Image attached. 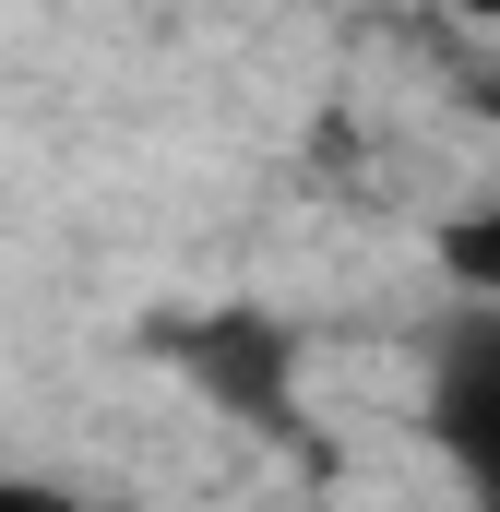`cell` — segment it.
<instances>
[{
	"label": "cell",
	"mask_w": 500,
	"mask_h": 512,
	"mask_svg": "<svg viewBox=\"0 0 500 512\" xmlns=\"http://www.w3.org/2000/svg\"><path fill=\"white\" fill-rule=\"evenodd\" d=\"M429 429L500 512V310H453V334L429 358Z\"/></svg>",
	"instance_id": "1"
},
{
	"label": "cell",
	"mask_w": 500,
	"mask_h": 512,
	"mask_svg": "<svg viewBox=\"0 0 500 512\" xmlns=\"http://www.w3.org/2000/svg\"><path fill=\"white\" fill-rule=\"evenodd\" d=\"M179 358H191V382L215 393V405H239V417H286V334H274L262 310H215L203 334H179Z\"/></svg>",
	"instance_id": "2"
},
{
	"label": "cell",
	"mask_w": 500,
	"mask_h": 512,
	"mask_svg": "<svg viewBox=\"0 0 500 512\" xmlns=\"http://www.w3.org/2000/svg\"><path fill=\"white\" fill-rule=\"evenodd\" d=\"M441 274L465 286V310H500V215H453L441 227Z\"/></svg>",
	"instance_id": "3"
},
{
	"label": "cell",
	"mask_w": 500,
	"mask_h": 512,
	"mask_svg": "<svg viewBox=\"0 0 500 512\" xmlns=\"http://www.w3.org/2000/svg\"><path fill=\"white\" fill-rule=\"evenodd\" d=\"M0 512H72V501H60L48 477H0Z\"/></svg>",
	"instance_id": "4"
}]
</instances>
